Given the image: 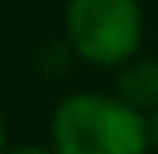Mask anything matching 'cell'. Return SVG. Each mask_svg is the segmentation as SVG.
<instances>
[{
    "instance_id": "5b68a950",
    "label": "cell",
    "mask_w": 158,
    "mask_h": 154,
    "mask_svg": "<svg viewBox=\"0 0 158 154\" xmlns=\"http://www.w3.org/2000/svg\"><path fill=\"white\" fill-rule=\"evenodd\" d=\"M151 137L158 140V105H155V112H151Z\"/></svg>"
},
{
    "instance_id": "6da1fadb",
    "label": "cell",
    "mask_w": 158,
    "mask_h": 154,
    "mask_svg": "<svg viewBox=\"0 0 158 154\" xmlns=\"http://www.w3.org/2000/svg\"><path fill=\"white\" fill-rule=\"evenodd\" d=\"M151 126L144 112L109 95H70L53 112L56 154H148Z\"/></svg>"
},
{
    "instance_id": "7a4b0ae2",
    "label": "cell",
    "mask_w": 158,
    "mask_h": 154,
    "mask_svg": "<svg viewBox=\"0 0 158 154\" xmlns=\"http://www.w3.org/2000/svg\"><path fill=\"white\" fill-rule=\"evenodd\" d=\"M63 18L70 46L95 67H119L141 49L144 14L137 0H67Z\"/></svg>"
},
{
    "instance_id": "277c9868",
    "label": "cell",
    "mask_w": 158,
    "mask_h": 154,
    "mask_svg": "<svg viewBox=\"0 0 158 154\" xmlns=\"http://www.w3.org/2000/svg\"><path fill=\"white\" fill-rule=\"evenodd\" d=\"M0 154H56V151H46V147H32V144H21V147H11V151H0Z\"/></svg>"
},
{
    "instance_id": "3957f363",
    "label": "cell",
    "mask_w": 158,
    "mask_h": 154,
    "mask_svg": "<svg viewBox=\"0 0 158 154\" xmlns=\"http://www.w3.org/2000/svg\"><path fill=\"white\" fill-rule=\"evenodd\" d=\"M119 98L144 112V109H155L158 105V63L155 60H137V63H127L123 74H119Z\"/></svg>"
},
{
    "instance_id": "8992f818",
    "label": "cell",
    "mask_w": 158,
    "mask_h": 154,
    "mask_svg": "<svg viewBox=\"0 0 158 154\" xmlns=\"http://www.w3.org/2000/svg\"><path fill=\"white\" fill-rule=\"evenodd\" d=\"M0 151H4V116H0Z\"/></svg>"
}]
</instances>
